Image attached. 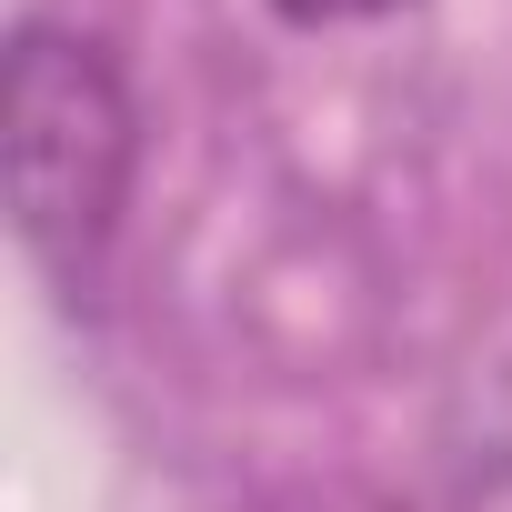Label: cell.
Returning a JSON list of instances; mask_svg holds the SVG:
<instances>
[{
    "label": "cell",
    "instance_id": "obj_1",
    "mask_svg": "<svg viewBox=\"0 0 512 512\" xmlns=\"http://www.w3.org/2000/svg\"><path fill=\"white\" fill-rule=\"evenodd\" d=\"M0 161H11L21 251L61 292H81L101 272V251L121 231V191H131V91L101 41L61 21H21L11 81H0Z\"/></svg>",
    "mask_w": 512,
    "mask_h": 512
},
{
    "label": "cell",
    "instance_id": "obj_2",
    "mask_svg": "<svg viewBox=\"0 0 512 512\" xmlns=\"http://www.w3.org/2000/svg\"><path fill=\"white\" fill-rule=\"evenodd\" d=\"M282 21H302V31H332V21H382V11H402V0H272Z\"/></svg>",
    "mask_w": 512,
    "mask_h": 512
}]
</instances>
